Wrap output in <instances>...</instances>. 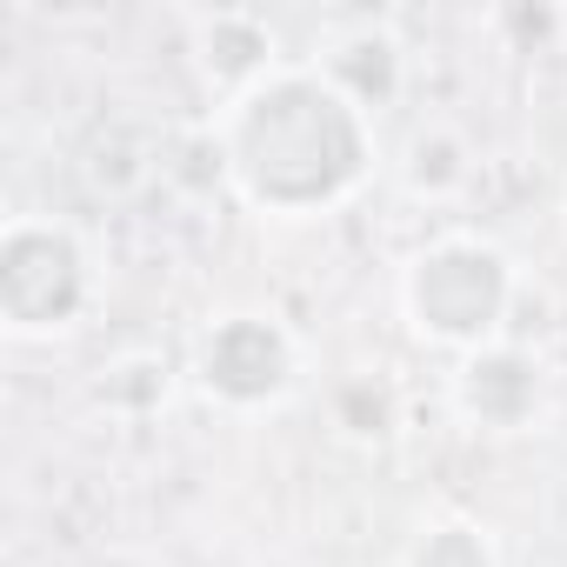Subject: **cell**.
I'll return each mask as SVG.
<instances>
[{
	"label": "cell",
	"mask_w": 567,
	"mask_h": 567,
	"mask_svg": "<svg viewBox=\"0 0 567 567\" xmlns=\"http://www.w3.org/2000/svg\"><path fill=\"white\" fill-rule=\"evenodd\" d=\"M467 181H474V147L447 121H427V127L408 134V147H401V187L414 200H454Z\"/></svg>",
	"instance_id": "ba28073f"
},
{
	"label": "cell",
	"mask_w": 567,
	"mask_h": 567,
	"mask_svg": "<svg viewBox=\"0 0 567 567\" xmlns=\"http://www.w3.org/2000/svg\"><path fill=\"white\" fill-rule=\"evenodd\" d=\"M194 41V74L220 94V107L227 101H240L247 87H260L267 74H280V41H274V28L260 21V14H240V8H220V14H194V28H187Z\"/></svg>",
	"instance_id": "8992f818"
},
{
	"label": "cell",
	"mask_w": 567,
	"mask_h": 567,
	"mask_svg": "<svg viewBox=\"0 0 567 567\" xmlns=\"http://www.w3.org/2000/svg\"><path fill=\"white\" fill-rule=\"evenodd\" d=\"M227 187L260 220H321L374 174V114L321 68H280L214 114Z\"/></svg>",
	"instance_id": "6da1fadb"
},
{
	"label": "cell",
	"mask_w": 567,
	"mask_h": 567,
	"mask_svg": "<svg viewBox=\"0 0 567 567\" xmlns=\"http://www.w3.org/2000/svg\"><path fill=\"white\" fill-rule=\"evenodd\" d=\"M520 295L514 254L487 234H434L401 267V321L414 341L441 354H481L507 341V315Z\"/></svg>",
	"instance_id": "7a4b0ae2"
},
{
	"label": "cell",
	"mask_w": 567,
	"mask_h": 567,
	"mask_svg": "<svg viewBox=\"0 0 567 567\" xmlns=\"http://www.w3.org/2000/svg\"><path fill=\"white\" fill-rule=\"evenodd\" d=\"M334 427L348 441H388L394 434V388L374 374H348L334 388Z\"/></svg>",
	"instance_id": "8fae6325"
},
{
	"label": "cell",
	"mask_w": 567,
	"mask_h": 567,
	"mask_svg": "<svg viewBox=\"0 0 567 567\" xmlns=\"http://www.w3.org/2000/svg\"><path fill=\"white\" fill-rule=\"evenodd\" d=\"M167 388H174V368L161 361V354H121V361H107L101 368V381H94V401L107 408V414H127V421H141V414H154L161 401H167Z\"/></svg>",
	"instance_id": "30bf717a"
},
{
	"label": "cell",
	"mask_w": 567,
	"mask_h": 567,
	"mask_svg": "<svg viewBox=\"0 0 567 567\" xmlns=\"http://www.w3.org/2000/svg\"><path fill=\"white\" fill-rule=\"evenodd\" d=\"M401 567H501V554H494V534H487L481 520H467V514H434V520L408 540Z\"/></svg>",
	"instance_id": "9c48e42d"
},
{
	"label": "cell",
	"mask_w": 567,
	"mask_h": 567,
	"mask_svg": "<svg viewBox=\"0 0 567 567\" xmlns=\"http://www.w3.org/2000/svg\"><path fill=\"white\" fill-rule=\"evenodd\" d=\"M308 68H321V74L361 107V114H381V107L401 94V81H408V54H401V41H394L388 28H374V21H354V28L328 34V48H321Z\"/></svg>",
	"instance_id": "52a82bcc"
},
{
	"label": "cell",
	"mask_w": 567,
	"mask_h": 567,
	"mask_svg": "<svg viewBox=\"0 0 567 567\" xmlns=\"http://www.w3.org/2000/svg\"><path fill=\"white\" fill-rule=\"evenodd\" d=\"M560 214H567V194H560Z\"/></svg>",
	"instance_id": "4fadbf2b"
},
{
	"label": "cell",
	"mask_w": 567,
	"mask_h": 567,
	"mask_svg": "<svg viewBox=\"0 0 567 567\" xmlns=\"http://www.w3.org/2000/svg\"><path fill=\"white\" fill-rule=\"evenodd\" d=\"M560 34H567V8H560Z\"/></svg>",
	"instance_id": "7c38bea8"
},
{
	"label": "cell",
	"mask_w": 567,
	"mask_h": 567,
	"mask_svg": "<svg viewBox=\"0 0 567 567\" xmlns=\"http://www.w3.org/2000/svg\"><path fill=\"white\" fill-rule=\"evenodd\" d=\"M447 408L474 427V434H527L547 408V368L514 348L494 341L481 354H461L447 374Z\"/></svg>",
	"instance_id": "5b68a950"
},
{
	"label": "cell",
	"mask_w": 567,
	"mask_h": 567,
	"mask_svg": "<svg viewBox=\"0 0 567 567\" xmlns=\"http://www.w3.org/2000/svg\"><path fill=\"white\" fill-rule=\"evenodd\" d=\"M101 267L61 214H14L0 227V328L14 341H61L94 315Z\"/></svg>",
	"instance_id": "3957f363"
},
{
	"label": "cell",
	"mask_w": 567,
	"mask_h": 567,
	"mask_svg": "<svg viewBox=\"0 0 567 567\" xmlns=\"http://www.w3.org/2000/svg\"><path fill=\"white\" fill-rule=\"evenodd\" d=\"M187 381L220 414H267L301 381V341L267 308H227L194 334Z\"/></svg>",
	"instance_id": "277c9868"
}]
</instances>
